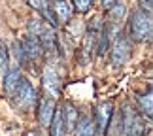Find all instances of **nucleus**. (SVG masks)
<instances>
[{
    "label": "nucleus",
    "instance_id": "obj_10",
    "mask_svg": "<svg viewBox=\"0 0 153 136\" xmlns=\"http://www.w3.org/2000/svg\"><path fill=\"white\" fill-rule=\"evenodd\" d=\"M51 10H53V13H55L57 23H68L72 13H74V6H72V2H68V0H53Z\"/></svg>",
    "mask_w": 153,
    "mask_h": 136
},
{
    "label": "nucleus",
    "instance_id": "obj_8",
    "mask_svg": "<svg viewBox=\"0 0 153 136\" xmlns=\"http://www.w3.org/2000/svg\"><path fill=\"white\" fill-rule=\"evenodd\" d=\"M95 117H97V125H95V131L98 136H104L106 131H108V125H110V119H111V104L110 102H102L97 106L95 110Z\"/></svg>",
    "mask_w": 153,
    "mask_h": 136
},
{
    "label": "nucleus",
    "instance_id": "obj_3",
    "mask_svg": "<svg viewBox=\"0 0 153 136\" xmlns=\"http://www.w3.org/2000/svg\"><path fill=\"white\" fill-rule=\"evenodd\" d=\"M123 136H144V117L138 114L132 106H123V121H121Z\"/></svg>",
    "mask_w": 153,
    "mask_h": 136
},
{
    "label": "nucleus",
    "instance_id": "obj_19",
    "mask_svg": "<svg viewBox=\"0 0 153 136\" xmlns=\"http://www.w3.org/2000/svg\"><path fill=\"white\" fill-rule=\"evenodd\" d=\"M6 64H8V49H6V45L0 42V68L6 70Z\"/></svg>",
    "mask_w": 153,
    "mask_h": 136
},
{
    "label": "nucleus",
    "instance_id": "obj_16",
    "mask_svg": "<svg viewBox=\"0 0 153 136\" xmlns=\"http://www.w3.org/2000/svg\"><path fill=\"white\" fill-rule=\"evenodd\" d=\"M138 104H140V110H142V114H146V117L153 115V93L148 91L146 94H140L138 97Z\"/></svg>",
    "mask_w": 153,
    "mask_h": 136
},
{
    "label": "nucleus",
    "instance_id": "obj_9",
    "mask_svg": "<svg viewBox=\"0 0 153 136\" xmlns=\"http://www.w3.org/2000/svg\"><path fill=\"white\" fill-rule=\"evenodd\" d=\"M27 4L30 6L32 10H36L38 13L44 17L45 23H49L51 27H57V19H55V13H53V10H51L49 0H27Z\"/></svg>",
    "mask_w": 153,
    "mask_h": 136
},
{
    "label": "nucleus",
    "instance_id": "obj_7",
    "mask_svg": "<svg viewBox=\"0 0 153 136\" xmlns=\"http://www.w3.org/2000/svg\"><path fill=\"white\" fill-rule=\"evenodd\" d=\"M42 85H44V94L45 97H49V98H57L59 97V93H61V80H59V74H57L55 68L48 66L44 70Z\"/></svg>",
    "mask_w": 153,
    "mask_h": 136
},
{
    "label": "nucleus",
    "instance_id": "obj_4",
    "mask_svg": "<svg viewBox=\"0 0 153 136\" xmlns=\"http://www.w3.org/2000/svg\"><path fill=\"white\" fill-rule=\"evenodd\" d=\"M125 23V6H111L108 10V15H106V23H104V34L108 36V40H114V36L121 32V27Z\"/></svg>",
    "mask_w": 153,
    "mask_h": 136
},
{
    "label": "nucleus",
    "instance_id": "obj_6",
    "mask_svg": "<svg viewBox=\"0 0 153 136\" xmlns=\"http://www.w3.org/2000/svg\"><path fill=\"white\" fill-rule=\"evenodd\" d=\"M13 102L17 108L21 110H28L30 106H34V102H36V91H34V87L30 85V81H28L27 78H21L19 85H17V89L13 91Z\"/></svg>",
    "mask_w": 153,
    "mask_h": 136
},
{
    "label": "nucleus",
    "instance_id": "obj_5",
    "mask_svg": "<svg viewBox=\"0 0 153 136\" xmlns=\"http://www.w3.org/2000/svg\"><path fill=\"white\" fill-rule=\"evenodd\" d=\"M128 57H131V40L125 34H117V38L111 42V53H110V64L111 66H123Z\"/></svg>",
    "mask_w": 153,
    "mask_h": 136
},
{
    "label": "nucleus",
    "instance_id": "obj_20",
    "mask_svg": "<svg viewBox=\"0 0 153 136\" xmlns=\"http://www.w3.org/2000/svg\"><path fill=\"white\" fill-rule=\"evenodd\" d=\"M140 8L144 11H149L151 13V8H153V0H140Z\"/></svg>",
    "mask_w": 153,
    "mask_h": 136
},
{
    "label": "nucleus",
    "instance_id": "obj_11",
    "mask_svg": "<svg viewBox=\"0 0 153 136\" xmlns=\"http://www.w3.org/2000/svg\"><path fill=\"white\" fill-rule=\"evenodd\" d=\"M21 47H23L25 57H28L30 61H38V59L44 55V49H42V45H40V40L36 36H32V34H28V36L23 40Z\"/></svg>",
    "mask_w": 153,
    "mask_h": 136
},
{
    "label": "nucleus",
    "instance_id": "obj_13",
    "mask_svg": "<svg viewBox=\"0 0 153 136\" xmlns=\"http://www.w3.org/2000/svg\"><path fill=\"white\" fill-rule=\"evenodd\" d=\"M78 110L74 108L70 102H66L62 106V110H61V121H62V132H70V131H74V125H76V121H78Z\"/></svg>",
    "mask_w": 153,
    "mask_h": 136
},
{
    "label": "nucleus",
    "instance_id": "obj_18",
    "mask_svg": "<svg viewBox=\"0 0 153 136\" xmlns=\"http://www.w3.org/2000/svg\"><path fill=\"white\" fill-rule=\"evenodd\" d=\"M74 11H79V13H85L91 8V0H72Z\"/></svg>",
    "mask_w": 153,
    "mask_h": 136
},
{
    "label": "nucleus",
    "instance_id": "obj_12",
    "mask_svg": "<svg viewBox=\"0 0 153 136\" xmlns=\"http://www.w3.org/2000/svg\"><path fill=\"white\" fill-rule=\"evenodd\" d=\"M53 114H55V98H49V97H44L40 100V106H38V119L44 127H48L51 119H53Z\"/></svg>",
    "mask_w": 153,
    "mask_h": 136
},
{
    "label": "nucleus",
    "instance_id": "obj_15",
    "mask_svg": "<svg viewBox=\"0 0 153 136\" xmlns=\"http://www.w3.org/2000/svg\"><path fill=\"white\" fill-rule=\"evenodd\" d=\"M93 134H95L93 121L87 115L78 117V121H76V125H74V136H93Z\"/></svg>",
    "mask_w": 153,
    "mask_h": 136
},
{
    "label": "nucleus",
    "instance_id": "obj_21",
    "mask_svg": "<svg viewBox=\"0 0 153 136\" xmlns=\"http://www.w3.org/2000/svg\"><path fill=\"white\" fill-rule=\"evenodd\" d=\"M115 4H117V0H102V6L106 10H110L111 6H115Z\"/></svg>",
    "mask_w": 153,
    "mask_h": 136
},
{
    "label": "nucleus",
    "instance_id": "obj_22",
    "mask_svg": "<svg viewBox=\"0 0 153 136\" xmlns=\"http://www.w3.org/2000/svg\"><path fill=\"white\" fill-rule=\"evenodd\" d=\"M25 136H36V134H34V132H28V134H25Z\"/></svg>",
    "mask_w": 153,
    "mask_h": 136
},
{
    "label": "nucleus",
    "instance_id": "obj_17",
    "mask_svg": "<svg viewBox=\"0 0 153 136\" xmlns=\"http://www.w3.org/2000/svg\"><path fill=\"white\" fill-rule=\"evenodd\" d=\"M51 136H62V121H61V110H55L51 119Z\"/></svg>",
    "mask_w": 153,
    "mask_h": 136
},
{
    "label": "nucleus",
    "instance_id": "obj_14",
    "mask_svg": "<svg viewBox=\"0 0 153 136\" xmlns=\"http://www.w3.org/2000/svg\"><path fill=\"white\" fill-rule=\"evenodd\" d=\"M21 70L17 68V66H11L8 72H6V80H4V89L8 94H13V91L17 89V85H19V81H21Z\"/></svg>",
    "mask_w": 153,
    "mask_h": 136
},
{
    "label": "nucleus",
    "instance_id": "obj_2",
    "mask_svg": "<svg viewBox=\"0 0 153 136\" xmlns=\"http://www.w3.org/2000/svg\"><path fill=\"white\" fill-rule=\"evenodd\" d=\"M28 32L40 40V45H42V49L45 53H55L57 38H55V30H53L49 23H45L44 19H32L28 23Z\"/></svg>",
    "mask_w": 153,
    "mask_h": 136
},
{
    "label": "nucleus",
    "instance_id": "obj_1",
    "mask_svg": "<svg viewBox=\"0 0 153 136\" xmlns=\"http://www.w3.org/2000/svg\"><path fill=\"white\" fill-rule=\"evenodd\" d=\"M151 30H153V21L149 11H144L142 8L132 11L131 23H128V34L134 42H148L151 38Z\"/></svg>",
    "mask_w": 153,
    "mask_h": 136
}]
</instances>
